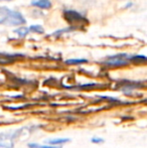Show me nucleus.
<instances>
[{
    "label": "nucleus",
    "mask_w": 147,
    "mask_h": 148,
    "mask_svg": "<svg viewBox=\"0 0 147 148\" xmlns=\"http://www.w3.org/2000/svg\"><path fill=\"white\" fill-rule=\"evenodd\" d=\"M26 20L24 16L16 10H11L5 6L0 7V24L10 26H18L25 24Z\"/></svg>",
    "instance_id": "obj_1"
},
{
    "label": "nucleus",
    "mask_w": 147,
    "mask_h": 148,
    "mask_svg": "<svg viewBox=\"0 0 147 148\" xmlns=\"http://www.w3.org/2000/svg\"><path fill=\"white\" fill-rule=\"evenodd\" d=\"M129 60H131V56L126 53H119V55L109 57L105 60V64L111 66H121L127 64Z\"/></svg>",
    "instance_id": "obj_2"
},
{
    "label": "nucleus",
    "mask_w": 147,
    "mask_h": 148,
    "mask_svg": "<svg viewBox=\"0 0 147 148\" xmlns=\"http://www.w3.org/2000/svg\"><path fill=\"white\" fill-rule=\"evenodd\" d=\"M64 14H65V17L70 23L73 24H83L84 25L85 23L88 22V20L86 19L83 14H81L80 12L76 11V10H71V9H66L64 11Z\"/></svg>",
    "instance_id": "obj_3"
},
{
    "label": "nucleus",
    "mask_w": 147,
    "mask_h": 148,
    "mask_svg": "<svg viewBox=\"0 0 147 148\" xmlns=\"http://www.w3.org/2000/svg\"><path fill=\"white\" fill-rule=\"evenodd\" d=\"M30 4L34 7L40 8V9H49L51 7V2L49 0H31Z\"/></svg>",
    "instance_id": "obj_4"
},
{
    "label": "nucleus",
    "mask_w": 147,
    "mask_h": 148,
    "mask_svg": "<svg viewBox=\"0 0 147 148\" xmlns=\"http://www.w3.org/2000/svg\"><path fill=\"white\" fill-rule=\"evenodd\" d=\"M71 141V138H55V139H51V140L44 141L46 144L49 145H61L64 143H67Z\"/></svg>",
    "instance_id": "obj_5"
},
{
    "label": "nucleus",
    "mask_w": 147,
    "mask_h": 148,
    "mask_svg": "<svg viewBox=\"0 0 147 148\" xmlns=\"http://www.w3.org/2000/svg\"><path fill=\"white\" fill-rule=\"evenodd\" d=\"M14 32L19 37H24L29 33V29H28V27H26V26H20V27L16 28V29L14 30Z\"/></svg>",
    "instance_id": "obj_6"
},
{
    "label": "nucleus",
    "mask_w": 147,
    "mask_h": 148,
    "mask_svg": "<svg viewBox=\"0 0 147 148\" xmlns=\"http://www.w3.org/2000/svg\"><path fill=\"white\" fill-rule=\"evenodd\" d=\"M88 60L86 59H71V60H66V64H85Z\"/></svg>",
    "instance_id": "obj_7"
},
{
    "label": "nucleus",
    "mask_w": 147,
    "mask_h": 148,
    "mask_svg": "<svg viewBox=\"0 0 147 148\" xmlns=\"http://www.w3.org/2000/svg\"><path fill=\"white\" fill-rule=\"evenodd\" d=\"M28 29H29V31H32V32H34V33H39V34L44 32L43 27L41 25H38V24H36V25H30L29 27H28Z\"/></svg>",
    "instance_id": "obj_8"
},
{
    "label": "nucleus",
    "mask_w": 147,
    "mask_h": 148,
    "mask_svg": "<svg viewBox=\"0 0 147 148\" xmlns=\"http://www.w3.org/2000/svg\"><path fill=\"white\" fill-rule=\"evenodd\" d=\"M28 146L29 148H62L61 146H55V145H39L36 143H30Z\"/></svg>",
    "instance_id": "obj_9"
},
{
    "label": "nucleus",
    "mask_w": 147,
    "mask_h": 148,
    "mask_svg": "<svg viewBox=\"0 0 147 148\" xmlns=\"http://www.w3.org/2000/svg\"><path fill=\"white\" fill-rule=\"evenodd\" d=\"M92 141L93 143H96V144H98V143H103L104 142V139L103 138H99V137H94V138H92Z\"/></svg>",
    "instance_id": "obj_10"
},
{
    "label": "nucleus",
    "mask_w": 147,
    "mask_h": 148,
    "mask_svg": "<svg viewBox=\"0 0 147 148\" xmlns=\"http://www.w3.org/2000/svg\"><path fill=\"white\" fill-rule=\"evenodd\" d=\"M133 6V3L132 2H128L127 4H126V8H128V7H132Z\"/></svg>",
    "instance_id": "obj_11"
},
{
    "label": "nucleus",
    "mask_w": 147,
    "mask_h": 148,
    "mask_svg": "<svg viewBox=\"0 0 147 148\" xmlns=\"http://www.w3.org/2000/svg\"><path fill=\"white\" fill-rule=\"evenodd\" d=\"M0 1H2V0H0ZM8 1H10V0H8Z\"/></svg>",
    "instance_id": "obj_12"
}]
</instances>
